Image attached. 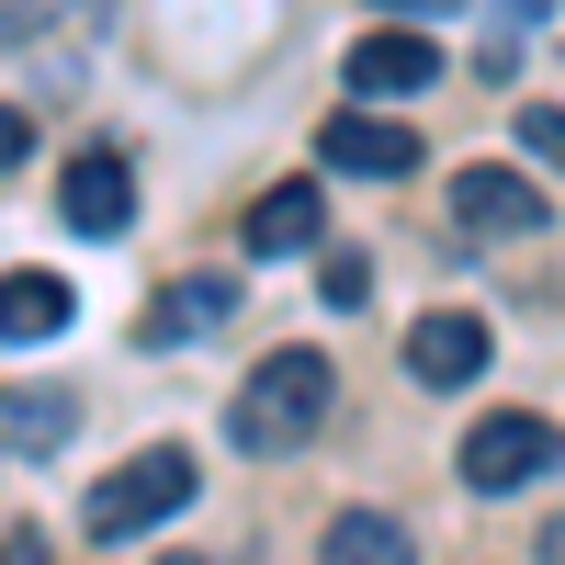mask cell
Returning a JSON list of instances; mask_svg holds the SVG:
<instances>
[{
  "label": "cell",
  "instance_id": "obj_4",
  "mask_svg": "<svg viewBox=\"0 0 565 565\" xmlns=\"http://www.w3.org/2000/svg\"><path fill=\"white\" fill-rule=\"evenodd\" d=\"M452 226L463 238H532L543 226V193L509 159H476V170H452Z\"/></svg>",
  "mask_w": 565,
  "mask_h": 565
},
{
  "label": "cell",
  "instance_id": "obj_3",
  "mask_svg": "<svg viewBox=\"0 0 565 565\" xmlns=\"http://www.w3.org/2000/svg\"><path fill=\"white\" fill-rule=\"evenodd\" d=\"M554 418H532V407H498V418H476V430H463V487H476V498H509V487H543L554 476Z\"/></svg>",
  "mask_w": 565,
  "mask_h": 565
},
{
  "label": "cell",
  "instance_id": "obj_5",
  "mask_svg": "<svg viewBox=\"0 0 565 565\" xmlns=\"http://www.w3.org/2000/svg\"><path fill=\"white\" fill-rule=\"evenodd\" d=\"M317 159L351 170V181H407V170H418V136H407L396 114H351V103H340V114L317 125Z\"/></svg>",
  "mask_w": 565,
  "mask_h": 565
},
{
  "label": "cell",
  "instance_id": "obj_12",
  "mask_svg": "<svg viewBox=\"0 0 565 565\" xmlns=\"http://www.w3.org/2000/svg\"><path fill=\"white\" fill-rule=\"evenodd\" d=\"M238 306V282H215V271H193V282H170V295L148 306V340H204V328Z\"/></svg>",
  "mask_w": 565,
  "mask_h": 565
},
{
  "label": "cell",
  "instance_id": "obj_6",
  "mask_svg": "<svg viewBox=\"0 0 565 565\" xmlns=\"http://www.w3.org/2000/svg\"><path fill=\"white\" fill-rule=\"evenodd\" d=\"M407 373H418L430 396H463V385L487 373V317H463V306H430V317L407 328Z\"/></svg>",
  "mask_w": 565,
  "mask_h": 565
},
{
  "label": "cell",
  "instance_id": "obj_13",
  "mask_svg": "<svg viewBox=\"0 0 565 565\" xmlns=\"http://www.w3.org/2000/svg\"><path fill=\"white\" fill-rule=\"evenodd\" d=\"M328 554H351V565H407V532L385 521V509H340V521H328Z\"/></svg>",
  "mask_w": 565,
  "mask_h": 565
},
{
  "label": "cell",
  "instance_id": "obj_14",
  "mask_svg": "<svg viewBox=\"0 0 565 565\" xmlns=\"http://www.w3.org/2000/svg\"><path fill=\"white\" fill-rule=\"evenodd\" d=\"M317 295H328V306L351 317V306L373 295V260H362V249H328V271H317Z\"/></svg>",
  "mask_w": 565,
  "mask_h": 565
},
{
  "label": "cell",
  "instance_id": "obj_9",
  "mask_svg": "<svg viewBox=\"0 0 565 565\" xmlns=\"http://www.w3.org/2000/svg\"><path fill=\"white\" fill-rule=\"evenodd\" d=\"M317 226H328V204L306 193V181H282V193L249 204V260H295V249H317Z\"/></svg>",
  "mask_w": 565,
  "mask_h": 565
},
{
  "label": "cell",
  "instance_id": "obj_7",
  "mask_svg": "<svg viewBox=\"0 0 565 565\" xmlns=\"http://www.w3.org/2000/svg\"><path fill=\"white\" fill-rule=\"evenodd\" d=\"M57 215L79 226V238H125V215H136V170H125L114 148L68 159V181H57Z\"/></svg>",
  "mask_w": 565,
  "mask_h": 565
},
{
  "label": "cell",
  "instance_id": "obj_11",
  "mask_svg": "<svg viewBox=\"0 0 565 565\" xmlns=\"http://www.w3.org/2000/svg\"><path fill=\"white\" fill-rule=\"evenodd\" d=\"M68 430H79V396H57V385H23V396H0V441L12 452H68Z\"/></svg>",
  "mask_w": 565,
  "mask_h": 565
},
{
  "label": "cell",
  "instance_id": "obj_1",
  "mask_svg": "<svg viewBox=\"0 0 565 565\" xmlns=\"http://www.w3.org/2000/svg\"><path fill=\"white\" fill-rule=\"evenodd\" d=\"M328 396H340V373H328L317 351H271L249 385L226 396V441L238 452H295V441H317Z\"/></svg>",
  "mask_w": 565,
  "mask_h": 565
},
{
  "label": "cell",
  "instance_id": "obj_10",
  "mask_svg": "<svg viewBox=\"0 0 565 565\" xmlns=\"http://www.w3.org/2000/svg\"><path fill=\"white\" fill-rule=\"evenodd\" d=\"M68 317H79V295L57 271H0V340H57Z\"/></svg>",
  "mask_w": 565,
  "mask_h": 565
},
{
  "label": "cell",
  "instance_id": "obj_18",
  "mask_svg": "<svg viewBox=\"0 0 565 565\" xmlns=\"http://www.w3.org/2000/svg\"><path fill=\"white\" fill-rule=\"evenodd\" d=\"M396 12H452V0H396Z\"/></svg>",
  "mask_w": 565,
  "mask_h": 565
},
{
  "label": "cell",
  "instance_id": "obj_8",
  "mask_svg": "<svg viewBox=\"0 0 565 565\" xmlns=\"http://www.w3.org/2000/svg\"><path fill=\"white\" fill-rule=\"evenodd\" d=\"M430 79H441L430 34H362L351 45V90H362V103H407V90H430Z\"/></svg>",
  "mask_w": 565,
  "mask_h": 565
},
{
  "label": "cell",
  "instance_id": "obj_17",
  "mask_svg": "<svg viewBox=\"0 0 565 565\" xmlns=\"http://www.w3.org/2000/svg\"><path fill=\"white\" fill-rule=\"evenodd\" d=\"M543 554H554V565H565V521H554V532H543Z\"/></svg>",
  "mask_w": 565,
  "mask_h": 565
},
{
  "label": "cell",
  "instance_id": "obj_16",
  "mask_svg": "<svg viewBox=\"0 0 565 565\" xmlns=\"http://www.w3.org/2000/svg\"><path fill=\"white\" fill-rule=\"evenodd\" d=\"M23 148H34V136H23V114L0 103V170H23Z\"/></svg>",
  "mask_w": 565,
  "mask_h": 565
},
{
  "label": "cell",
  "instance_id": "obj_2",
  "mask_svg": "<svg viewBox=\"0 0 565 565\" xmlns=\"http://www.w3.org/2000/svg\"><path fill=\"white\" fill-rule=\"evenodd\" d=\"M193 487H204L193 452H181V441H148L136 463H114V476L79 498V532H90V543H136V532L181 521V509H193Z\"/></svg>",
  "mask_w": 565,
  "mask_h": 565
},
{
  "label": "cell",
  "instance_id": "obj_15",
  "mask_svg": "<svg viewBox=\"0 0 565 565\" xmlns=\"http://www.w3.org/2000/svg\"><path fill=\"white\" fill-rule=\"evenodd\" d=\"M521 148H532V159H554V170H565V114H554V103H521Z\"/></svg>",
  "mask_w": 565,
  "mask_h": 565
}]
</instances>
